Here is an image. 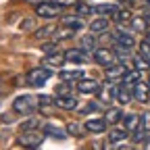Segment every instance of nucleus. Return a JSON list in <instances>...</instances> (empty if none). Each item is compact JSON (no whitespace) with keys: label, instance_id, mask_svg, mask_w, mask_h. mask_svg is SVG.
I'll return each instance as SVG.
<instances>
[{"label":"nucleus","instance_id":"7c9ffc66","mask_svg":"<svg viewBox=\"0 0 150 150\" xmlns=\"http://www.w3.org/2000/svg\"><path fill=\"white\" fill-rule=\"evenodd\" d=\"M131 63H134V67H136V69H140V71H148V69H150V63L144 59L142 54H136V56H131Z\"/></svg>","mask_w":150,"mask_h":150},{"label":"nucleus","instance_id":"f3484780","mask_svg":"<svg viewBox=\"0 0 150 150\" xmlns=\"http://www.w3.org/2000/svg\"><path fill=\"white\" fill-rule=\"evenodd\" d=\"M142 73H144V71H140V69L125 71V75H123V86H136V83L142 79Z\"/></svg>","mask_w":150,"mask_h":150},{"label":"nucleus","instance_id":"c85d7f7f","mask_svg":"<svg viewBox=\"0 0 150 150\" xmlns=\"http://www.w3.org/2000/svg\"><path fill=\"white\" fill-rule=\"evenodd\" d=\"M131 17H134V15H131L129 8H119L115 15H112V19H115L117 23H129V21H131Z\"/></svg>","mask_w":150,"mask_h":150},{"label":"nucleus","instance_id":"4468645a","mask_svg":"<svg viewBox=\"0 0 150 150\" xmlns=\"http://www.w3.org/2000/svg\"><path fill=\"white\" fill-rule=\"evenodd\" d=\"M117 92H119V88L117 86H112V81H108V86L106 88H100V98H102V102H110V100H115L117 98Z\"/></svg>","mask_w":150,"mask_h":150},{"label":"nucleus","instance_id":"ddd939ff","mask_svg":"<svg viewBox=\"0 0 150 150\" xmlns=\"http://www.w3.org/2000/svg\"><path fill=\"white\" fill-rule=\"evenodd\" d=\"M134 96H136L138 102H146V100H150V86L138 81V83L134 86Z\"/></svg>","mask_w":150,"mask_h":150},{"label":"nucleus","instance_id":"aec40b11","mask_svg":"<svg viewBox=\"0 0 150 150\" xmlns=\"http://www.w3.org/2000/svg\"><path fill=\"white\" fill-rule=\"evenodd\" d=\"M129 25H131V29H134V31L142 33V31H146V29H148V19H146L144 15H142V17H131Z\"/></svg>","mask_w":150,"mask_h":150},{"label":"nucleus","instance_id":"a19ab883","mask_svg":"<svg viewBox=\"0 0 150 150\" xmlns=\"http://www.w3.org/2000/svg\"><path fill=\"white\" fill-rule=\"evenodd\" d=\"M100 106H102L100 102H90V104H88V106L83 108V112H92V110H98Z\"/></svg>","mask_w":150,"mask_h":150},{"label":"nucleus","instance_id":"39448f33","mask_svg":"<svg viewBox=\"0 0 150 150\" xmlns=\"http://www.w3.org/2000/svg\"><path fill=\"white\" fill-rule=\"evenodd\" d=\"M94 61L100 67H110L117 63V54L115 50H108V48H96L94 50Z\"/></svg>","mask_w":150,"mask_h":150},{"label":"nucleus","instance_id":"f03ea898","mask_svg":"<svg viewBox=\"0 0 150 150\" xmlns=\"http://www.w3.org/2000/svg\"><path fill=\"white\" fill-rule=\"evenodd\" d=\"M50 75H52V71H50V67H35V69H31L29 73H27V83L29 86H33V88H42V86H46V81L50 79Z\"/></svg>","mask_w":150,"mask_h":150},{"label":"nucleus","instance_id":"473e14b6","mask_svg":"<svg viewBox=\"0 0 150 150\" xmlns=\"http://www.w3.org/2000/svg\"><path fill=\"white\" fill-rule=\"evenodd\" d=\"M75 13H77L79 17H88V15L94 13V6H90L86 2H77V4H75Z\"/></svg>","mask_w":150,"mask_h":150},{"label":"nucleus","instance_id":"09e8293b","mask_svg":"<svg viewBox=\"0 0 150 150\" xmlns=\"http://www.w3.org/2000/svg\"><path fill=\"white\" fill-rule=\"evenodd\" d=\"M146 2H148V4H150V0H146Z\"/></svg>","mask_w":150,"mask_h":150},{"label":"nucleus","instance_id":"f8f14e48","mask_svg":"<svg viewBox=\"0 0 150 150\" xmlns=\"http://www.w3.org/2000/svg\"><path fill=\"white\" fill-rule=\"evenodd\" d=\"M90 31H92L94 35L106 33V31H108V19H104V17H98V19H94V21L90 23Z\"/></svg>","mask_w":150,"mask_h":150},{"label":"nucleus","instance_id":"b1692460","mask_svg":"<svg viewBox=\"0 0 150 150\" xmlns=\"http://www.w3.org/2000/svg\"><path fill=\"white\" fill-rule=\"evenodd\" d=\"M79 48L83 52H94V50H96V38H94V33L81 38V40H79Z\"/></svg>","mask_w":150,"mask_h":150},{"label":"nucleus","instance_id":"37998d69","mask_svg":"<svg viewBox=\"0 0 150 150\" xmlns=\"http://www.w3.org/2000/svg\"><path fill=\"white\" fill-rule=\"evenodd\" d=\"M56 92H59V94H69V88H67V81H63L59 88H56Z\"/></svg>","mask_w":150,"mask_h":150},{"label":"nucleus","instance_id":"9b49d317","mask_svg":"<svg viewBox=\"0 0 150 150\" xmlns=\"http://www.w3.org/2000/svg\"><path fill=\"white\" fill-rule=\"evenodd\" d=\"M65 61H67L65 59V52H50L46 59H44V65L50 67V69H54V67H63Z\"/></svg>","mask_w":150,"mask_h":150},{"label":"nucleus","instance_id":"dca6fc26","mask_svg":"<svg viewBox=\"0 0 150 150\" xmlns=\"http://www.w3.org/2000/svg\"><path fill=\"white\" fill-rule=\"evenodd\" d=\"M81 77H83V71H81V69H65V71H61V79L67 81V83L79 81Z\"/></svg>","mask_w":150,"mask_h":150},{"label":"nucleus","instance_id":"2eb2a0df","mask_svg":"<svg viewBox=\"0 0 150 150\" xmlns=\"http://www.w3.org/2000/svg\"><path fill=\"white\" fill-rule=\"evenodd\" d=\"M65 59L67 61H71V63H86V52L81 50V48H69L67 52H65Z\"/></svg>","mask_w":150,"mask_h":150},{"label":"nucleus","instance_id":"9d476101","mask_svg":"<svg viewBox=\"0 0 150 150\" xmlns=\"http://www.w3.org/2000/svg\"><path fill=\"white\" fill-rule=\"evenodd\" d=\"M86 131H90V134H104L106 131V121L104 119H90L86 121Z\"/></svg>","mask_w":150,"mask_h":150},{"label":"nucleus","instance_id":"a18cd8bd","mask_svg":"<svg viewBox=\"0 0 150 150\" xmlns=\"http://www.w3.org/2000/svg\"><path fill=\"white\" fill-rule=\"evenodd\" d=\"M144 17L148 19V23H150V8H146V11H144Z\"/></svg>","mask_w":150,"mask_h":150},{"label":"nucleus","instance_id":"ea45409f","mask_svg":"<svg viewBox=\"0 0 150 150\" xmlns=\"http://www.w3.org/2000/svg\"><path fill=\"white\" fill-rule=\"evenodd\" d=\"M40 48H42L46 54H50V52H54V48H56V42H44Z\"/></svg>","mask_w":150,"mask_h":150},{"label":"nucleus","instance_id":"f257e3e1","mask_svg":"<svg viewBox=\"0 0 150 150\" xmlns=\"http://www.w3.org/2000/svg\"><path fill=\"white\" fill-rule=\"evenodd\" d=\"M38 108V98L31 96V94H21V96H17L13 100V110L17 112V115H31V112H35Z\"/></svg>","mask_w":150,"mask_h":150},{"label":"nucleus","instance_id":"5701e85b","mask_svg":"<svg viewBox=\"0 0 150 150\" xmlns=\"http://www.w3.org/2000/svg\"><path fill=\"white\" fill-rule=\"evenodd\" d=\"M123 119V110L121 108H106V112H104V121L106 123H119Z\"/></svg>","mask_w":150,"mask_h":150},{"label":"nucleus","instance_id":"393cba45","mask_svg":"<svg viewBox=\"0 0 150 150\" xmlns=\"http://www.w3.org/2000/svg\"><path fill=\"white\" fill-rule=\"evenodd\" d=\"M127 138V129H121V127H115L108 131V142L110 144H117V142H123Z\"/></svg>","mask_w":150,"mask_h":150},{"label":"nucleus","instance_id":"6e6552de","mask_svg":"<svg viewBox=\"0 0 150 150\" xmlns=\"http://www.w3.org/2000/svg\"><path fill=\"white\" fill-rule=\"evenodd\" d=\"M123 75H125V65H121V63H115V65H110V67H104V77H106V81L123 79Z\"/></svg>","mask_w":150,"mask_h":150},{"label":"nucleus","instance_id":"58836bf2","mask_svg":"<svg viewBox=\"0 0 150 150\" xmlns=\"http://www.w3.org/2000/svg\"><path fill=\"white\" fill-rule=\"evenodd\" d=\"M33 127H38V119H29V121L21 123V129H23V131H29V129H33Z\"/></svg>","mask_w":150,"mask_h":150},{"label":"nucleus","instance_id":"c9c22d12","mask_svg":"<svg viewBox=\"0 0 150 150\" xmlns=\"http://www.w3.org/2000/svg\"><path fill=\"white\" fill-rule=\"evenodd\" d=\"M140 54H142L144 59L150 63V44H148L146 40H142V42H140Z\"/></svg>","mask_w":150,"mask_h":150},{"label":"nucleus","instance_id":"2f4dec72","mask_svg":"<svg viewBox=\"0 0 150 150\" xmlns=\"http://www.w3.org/2000/svg\"><path fill=\"white\" fill-rule=\"evenodd\" d=\"M83 129L86 127H81L79 123H67V134L73 136V138H81L83 136Z\"/></svg>","mask_w":150,"mask_h":150},{"label":"nucleus","instance_id":"4be33fe9","mask_svg":"<svg viewBox=\"0 0 150 150\" xmlns=\"http://www.w3.org/2000/svg\"><path fill=\"white\" fill-rule=\"evenodd\" d=\"M61 25H67L71 29H83V21H81L79 15H75V17H63L61 19Z\"/></svg>","mask_w":150,"mask_h":150},{"label":"nucleus","instance_id":"a211bd4d","mask_svg":"<svg viewBox=\"0 0 150 150\" xmlns=\"http://www.w3.org/2000/svg\"><path fill=\"white\" fill-rule=\"evenodd\" d=\"M42 129H44V136H50V138H56V140H63V138L67 136V131H65V129L56 127V125H52V123H46Z\"/></svg>","mask_w":150,"mask_h":150},{"label":"nucleus","instance_id":"412c9836","mask_svg":"<svg viewBox=\"0 0 150 150\" xmlns=\"http://www.w3.org/2000/svg\"><path fill=\"white\" fill-rule=\"evenodd\" d=\"M131 142H134V144H148V131L142 125L136 127L134 131H131Z\"/></svg>","mask_w":150,"mask_h":150},{"label":"nucleus","instance_id":"e433bc0d","mask_svg":"<svg viewBox=\"0 0 150 150\" xmlns=\"http://www.w3.org/2000/svg\"><path fill=\"white\" fill-rule=\"evenodd\" d=\"M52 104H54V98L52 96H46V94L38 96V106H52Z\"/></svg>","mask_w":150,"mask_h":150},{"label":"nucleus","instance_id":"7ed1b4c3","mask_svg":"<svg viewBox=\"0 0 150 150\" xmlns=\"http://www.w3.org/2000/svg\"><path fill=\"white\" fill-rule=\"evenodd\" d=\"M17 142L21 144L23 148H40V144L44 142V131H42V134H40V131H33V129L23 131V134L17 138Z\"/></svg>","mask_w":150,"mask_h":150},{"label":"nucleus","instance_id":"0eeeda50","mask_svg":"<svg viewBox=\"0 0 150 150\" xmlns=\"http://www.w3.org/2000/svg\"><path fill=\"white\" fill-rule=\"evenodd\" d=\"M100 88H102L100 81L90 79V77H81V79L77 81V90H79V94H98Z\"/></svg>","mask_w":150,"mask_h":150},{"label":"nucleus","instance_id":"c03bdc74","mask_svg":"<svg viewBox=\"0 0 150 150\" xmlns=\"http://www.w3.org/2000/svg\"><path fill=\"white\" fill-rule=\"evenodd\" d=\"M11 121H15V112L13 115H2V123H11Z\"/></svg>","mask_w":150,"mask_h":150},{"label":"nucleus","instance_id":"a878e982","mask_svg":"<svg viewBox=\"0 0 150 150\" xmlns=\"http://www.w3.org/2000/svg\"><path fill=\"white\" fill-rule=\"evenodd\" d=\"M119 11L117 4H110V2H102V4H96L94 6V13H100V15H115Z\"/></svg>","mask_w":150,"mask_h":150},{"label":"nucleus","instance_id":"bb28decb","mask_svg":"<svg viewBox=\"0 0 150 150\" xmlns=\"http://www.w3.org/2000/svg\"><path fill=\"white\" fill-rule=\"evenodd\" d=\"M115 54H117V61H121V65H129L131 63V54H129V48H123L117 44L115 48Z\"/></svg>","mask_w":150,"mask_h":150},{"label":"nucleus","instance_id":"49530a36","mask_svg":"<svg viewBox=\"0 0 150 150\" xmlns=\"http://www.w3.org/2000/svg\"><path fill=\"white\" fill-rule=\"evenodd\" d=\"M27 2H31V4H40V2H44V0H27Z\"/></svg>","mask_w":150,"mask_h":150},{"label":"nucleus","instance_id":"79ce46f5","mask_svg":"<svg viewBox=\"0 0 150 150\" xmlns=\"http://www.w3.org/2000/svg\"><path fill=\"white\" fill-rule=\"evenodd\" d=\"M52 2L61 4V6H67V4H77V0H52Z\"/></svg>","mask_w":150,"mask_h":150},{"label":"nucleus","instance_id":"cd10ccee","mask_svg":"<svg viewBox=\"0 0 150 150\" xmlns=\"http://www.w3.org/2000/svg\"><path fill=\"white\" fill-rule=\"evenodd\" d=\"M54 40H69V38H73L75 35V29H71V27H67V25H63L61 29H54Z\"/></svg>","mask_w":150,"mask_h":150},{"label":"nucleus","instance_id":"8fccbe9b","mask_svg":"<svg viewBox=\"0 0 150 150\" xmlns=\"http://www.w3.org/2000/svg\"><path fill=\"white\" fill-rule=\"evenodd\" d=\"M148 86H150V79H148Z\"/></svg>","mask_w":150,"mask_h":150},{"label":"nucleus","instance_id":"c756f323","mask_svg":"<svg viewBox=\"0 0 150 150\" xmlns=\"http://www.w3.org/2000/svg\"><path fill=\"white\" fill-rule=\"evenodd\" d=\"M54 29H56V27H52V25H44V27H38V29L33 31V35L38 38V40H46V38H50V35L54 33Z\"/></svg>","mask_w":150,"mask_h":150},{"label":"nucleus","instance_id":"4c0bfd02","mask_svg":"<svg viewBox=\"0 0 150 150\" xmlns=\"http://www.w3.org/2000/svg\"><path fill=\"white\" fill-rule=\"evenodd\" d=\"M21 29H23V31L35 29V21H33V19H23V21H21Z\"/></svg>","mask_w":150,"mask_h":150},{"label":"nucleus","instance_id":"423d86ee","mask_svg":"<svg viewBox=\"0 0 150 150\" xmlns=\"http://www.w3.org/2000/svg\"><path fill=\"white\" fill-rule=\"evenodd\" d=\"M112 40H115V44H119L123 48H129V50L136 46V38L131 35L127 29H123V27H119L115 33H112Z\"/></svg>","mask_w":150,"mask_h":150},{"label":"nucleus","instance_id":"20e7f679","mask_svg":"<svg viewBox=\"0 0 150 150\" xmlns=\"http://www.w3.org/2000/svg\"><path fill=\"white\" fill-rule=\"evenodd\" d=\"M63 13V6L61 4H56V2H40V4H35V15L38 17H42V19H54V17H59Z\"/></svg>","mask_w":150,"mask_h":150},{"label":"nucleus","instance_id":"f704fd0d","mask_svg":"<svg viewBox=\"0 0 150 150\" xmlns=\"http://www.w3.org/2000/svg\"><path fill=\"white\" fill-rule=\"evenodd\" d=\"M140 125L150 134V110H144L142 115H140Z\"/></svg>","mask_w":150,"mask_h":150},{"label":"nucleus","instance_id":"6ab92c4d","mask_svg":"<svg viewBox=\"0 0 150 150\" xmlns=\"http://www.w3.org/2000/svg\"><path fill=\"white\" fill-rule=\"evenodd\" d=\"M121 121H123L125 129H129V131H134L136 127H140V115H136V112H125Z\"/></svg>","mask_w":150,"mask_h":150},{"label":"nucleus","instance_id":"72a5a7b5","mask_svg":"<svg viewBox=\"0 0 150 150\" xmlns=\"http://www.w3.org/2000/svg\"><path fill=\"white\" fill-rule=\"evenodd\" d=\"M117 100H119L121 104H127V102L131 100V94H129V86H123V88H119V92H117Z\"/></svg>","mask_w":150,"mask_h":150},{"label":"nucleus","instance_id":"de8ad7c7","mask_svg":"<svg viewBox=\"0 0 150 150\" xmlns=\"http://www.w3.org/2000/svg\"><path fill=\"white\" fill-rule=\"evenodd\" d=\"M115 2H129V0H115Z\"/></svg>","mask_w":150,"mask_h":150},{"label":"nucleus","instance_id":"1a4fd4ad","mask_svg":"<svg viewBox=\"0 0 150 150\" xmlns=\"http://www.w3.org/2000/svg\"><path fill=\"white\" fill-rule=\"evenodd\" d=\"M54 106L56 108H63V110H73V108H77V98L69 96V94H63V96H56L54 98Z\"/></svg>","mask_w":150,"mask_h":150}]
</instances>
